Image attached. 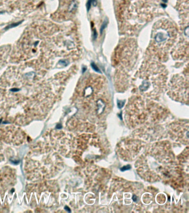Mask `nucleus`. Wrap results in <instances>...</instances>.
I'll return each instance as SVG.
<instances>
[{
    "label": "nucleus",
    "mask_w": 189,
    "mask_h": 213,
    "mask_svg": "<svg viewBox=\"0 0 189 213\" xmlns=\"http://www.w3.org/2000/svg\"><path fill=\"white\" fill-rule=\"evenodd\" d=\"M178 31L176 26L167 20H161L153 26L149 46V57L162 62L176 43Z\"/></svg>",
    "instance_id": "1"
},
{
    "label": "nucleus",
    "mask_w": 189,
    "mask_h": 213,
    "mask_svg": "<svg viewBox=\"0 0 189 213\" xmlns=\"http://www.w3.org/2000/svg\"><path fill=\"white\" fill-rule=\"evenodd\" d=\"M167 76V70L161 62L149 57L143 62L142 66L135 75L134 80L140 81L139 90L141 91H146L151 84L164 85Z\"/></svg>",
    "instance_id": "2"
},
{
    "label": "nucleus",
    "mask_w": 189,
    "mask_h": 213,
    "mask_svg": "<svg viewBox=\"0 0 189 213\" xmlns=\"http://www.w3.org/2000/svg\"><path fill=\"white\" fill-rule=\"evenodd\" d=\"M137 58L136 42L132 39H126L119 44L114 54V64L118 72V76H129Z\"/></svg>",
    "instance_id": "3"
},
{
    "label": "nucleus",
    "mask_w": 189,
    "mask_h": 213,
    "mask_svg": "<svg viewBox=\"0 0 189 213\" xmlns=\"http://www.w3.org/2000/svg\"><path fill=\"white\" fill-rule=\"evenodd\" d=\"M130 169H131V166L130 165H128V166H124V167L120 169V170H121V171L124 172V171H126V170H129Z\"/></svg>",
    "instance_id": "4"
},
{
    "label": "nucleus",
    "mask_w": 189,
    "mask_h": 213,
    "mask_svg": "<svg viewBox=\"0 0 189 213\" xmlns=\"http://www.w3.org/2000/svg\"><path fill=\"white\" fill-rule=\"evenodd\" d=\"M21 23V22H20V23H13V24H10V25H9L8 26H7L6 28V30H7V29H8V28H12V27H16V26H18V25H19L20 23Z\"/></svg>",
    "instance_id": "5"
},
{
    "label": "nucleus",
    "mask_w": 189,
    "mask_h": 213,
    "mask_svg": "<svg viewBox=\"0 0 189 213\" xmlns=\"http://www.w3.org/2000/svg\"><path fill=\"white\" fill-rule=\"evenodd\" d=\"M65 208V209L66 210H67L68 212H71V210L70 209V208H69L68 206H65V208Z\"/></svg>",
    "instance_id": "6"
},
{
    "label": "nucleus",
    "mask_w": 189,
    "mask_h": 213,
    "mask_svg": "<svg viewBox=\"0 0 189 213\" xmlns=\"http://www.w3.org/2000/svg\"><path fill=\"white\" fill-rule=\"evenodd\" d=\"M133 199L134 200V201H136V197L135 195H134L133 197Z\"/></svg>",
    "instance_id": "7"
}]
</instances>
